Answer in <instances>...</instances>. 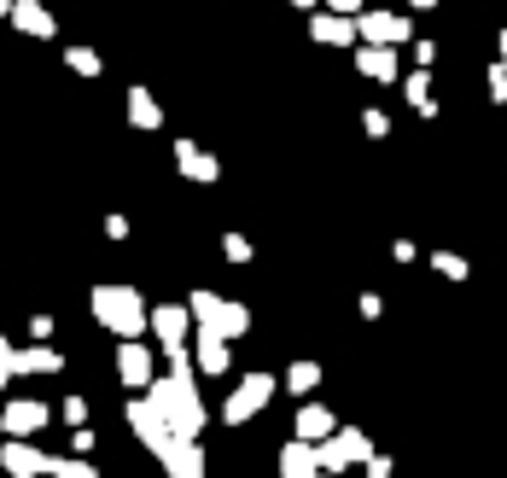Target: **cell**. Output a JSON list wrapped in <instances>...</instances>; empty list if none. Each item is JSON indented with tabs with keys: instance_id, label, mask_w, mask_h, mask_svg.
Listing matches in <instances>:
<instances>
[{
	"instance_id": "obj_12",
	"label": "cell",
	"mask_w": 507,
	"mask_h": 478,
	"mask_svg": "<svg viewBox=\"0 0 507 478\" xmlns=\"http://www.w3.org/2000/svg\"><path fill=\"white\" fill-rule=\"evenodd\" d=\"M333 432V414H326V408H303V414H297V437H303V443H310V437H326Z\"/></svg>"
},
{
	"instance_id": "obj_17",
	"label": "cell",
	"mask_w": 507,
	"mask_h": 478,
	"mask_svg": "<svg viewBox=\"0 0 507 478\" xmlns=\"http://www.w3.org/2000/svg\"><path fill=\"white\" fill-rule=\"evenodd\" d=\"M286 380H292V391H310V385L321 380V367H315V362H297L292 374H286Z\"/></svg>"
},
{
	"instance_id": "obj_14",
	"label": "cell",
	"mask_w": 507,
	"mask_h": 478,
	"mask_svg": "<svg viewBox=\"0 0 507 478\" xmlns=\"http://www.w3.org/2000/svg\"><path fill=\"white\" fill-rule=\"evenodd\" d=\"M18 24H24L29 35H47V29H53V18H47L42 6H29V0H24V6H18Z\"/></svg>"
},
{
	"instance_id": "obj_2",
	"label": "cell",
	"mask_w": 507,
	"mask_h": 478,
	"mask_svg": "<svg viewBox=\"0 0 507 478\" xmlns=\"http://www.w3.org/2000/svg\"><path fill=\"white\" fill-rule=\"evenodd\" d=\"M94 315L111 327V333H123V338H134V333L146 327L141 297L128 292V286H99V292H94Z\"/></svg>"
},
{
	"instance_id": "obj_18",
	"label": "cell",
	"mask_w": 507,
	"mask_h": 478,
	"mask_svg": "<svg viewBox=\"0 0 507 478\" xmlns=\"http://www.w3.org/2000/svg\"><path fill=\"white\" fill-rule=\"evenodd\" d=\"M47 473H58V478H99L94 466H76V461H53V466H47Z\"/></svg>"
},
{
	"instance_id": "obj_5",
	"label": "cell",
	"mask_w": 507,
	"mask_h": 478,
	"mask_svg": "<svg viewBox=\"0 0 507 478\" xmlns=\"http://www.w3.org/2000/svg\"><path fill=\"white\" fill-rule=\"evenodd\" d=\"M164 455H169V473H175V478H198V473H204V455L193 450V437H175Z\"/></svg>"
},
{
	"instance_id": "obj_15",
	"label": "cell",
	"mask_w": 507,
	"mask_h": 478,
	"mask_svg": "<svg viewBox=\"0 0 507 478\" xmlns=\"http://www.w3.org/2000/svg\"><path fill=\"white\" fill-rule=\"evenodd\" d=\"M367 42H396V35H403V24H396V18H367Z\"/></svg>"
},
{
	"instance_id": "obj_13",
	"label": "cell",
	"mask_w": 507,
	"mask_h": 478,
	"mask_svg": "<svg viewBox=\"0 0 507 478\" xmlns=\"http://www.w3.org/2000/svg\"><path fill=\"white\" fill-rule=\"evenodd\" d=\"M362 71H367V76H391V71H396L391 47H367V53H362Z\"/></svg>"
},
{
	"instance_id": "obj_16",
	"label": "cell",
	"mask_w": 507,
	"mask_h": 478,
	"mask_svg": "<svg viewBox=\"0 0 507 478\" xmlns=\"http://www.w3.org/2000/svg\"><path fill=\"white\" fill-rule=\"evenodd\" d=\"M128 117H134L141 128H152V123H157V105H152L146 94H134V99H128Z\"/></svg>"
},
{
	"instance_id": "obj_19",
	"label": "cell",
	"mask_w": 507,
	"mask_h": 478,
	"mask_svg": "<svg viewBox=\"0 0 507 478\" xmlns=\"http://www.w3.org/2000/svg\"><path fill=\"white\" fill-rule=\"evenodd\" d=\"M333 6H338V12H350V6H356V0H333Z\"/></svg>"
},
{
	"instance_id": "obj_7",
	"label": "cell",
	"mask_w": 507,
	"mask_h": 478,
	"mask_svg": "<svg viewBox=\"0 0 507 478\" xmlns=\"http://www.w3.org/2000/svg\"><path fill=\"white\" fill-rule=\"evenodd\" d=\"M117 367H123L128 385H152V356L134 351V344H123V351H117Z\"/></svg>"
},
{
	"instance_id": "obj_9",
	"label": "cell",
	"mask_w": 507,
	"mask_h": 478,
	"mask_svg": "<svg viewBox=\"0 0 507 478\" xmlns=\"http://www.w3.org/2000/svg\"><path fill=\"white\" fill-rule=\"evenodd\" d=\"M6 466H12V478H35V473H47V455H35V450H24V443H12V450H6Z\"/></svg>"
},
{
	"instance_id": "obj_20",
	"label": "cell",
	"mask_w": 507,
	"mask_h": 478,
	"mask_svg": "<svg viewBox=\"0 0 507 478\" xmlns=\"http://www.w3.org/2000/svg\"><path fill=\"white\" fill-rule=\"evenodd\" d=\"M502 47H507V35H502Z\"/></svg>"
},
{
	"instance_id": "obj_8",
	"label": "cell",
	"mask_w": 507,
	"mask_h": 478,
	"mask_svg": "<svg viewBox=\"0 0 507 478\" xmlns=\"http://www.w3.org/2000/svg\"><path fill=\"white\" fill-rule=\"evenodd\" d=\"M35 426H47V408L42 403H12V408H6V432H12V437L35 432Z\"/></svg>"
},
{
	"instance_id": "obj_10",
	"label": "cell",
	"mask_w": 507,
	"mask_h": 478,
	"mask_svg": "<svg viewBox=\"0 0 507 478\" xmlns=\"http://www.w3.org/2000/svg\"><path fill=\"white\" fill-rule=\"evenodd\" d=\"M280 473H286V478H310V473H315V450H310V443H286Z\"/></svg>"
},
{
	"instance_id": "obj_11",
	"label": "cell",
	"mask_w": 507,
	"mask_h": 478,
	"mask_svg": "<svg viewBox=\"0 0 507 478\" xmlns=\"http://www.w3.org/2000/svg\"><path fill=\"white\" fill-rule=\"evenodd\" d=\"M198 362H204V374H227V351L216 333H198Z\"/></svg>"
},
{
	"instance_id": "obj_4",
	"label": "cell",
	"mask_w": 507,
	"mask_h": 478,
	"mask_svg": "<svg viewBox=\"0 0 507 478\" xmlns=\"http://www.w3.org/2000/svg\"><path fill=\"white\" fill-rule=\"evenodd\" d=\"M350 461H367V437L362 432H338L333 443H321V450H315V466H350Z\"/></svg>"
},
{
	"instance_id": "obj_6",
	"label": "cell",
	"mask_w": 507,
	"mask_h": 478,
	"mask_svg": "<svg viewBox=\"0 0 507 478\" xmlns=\"http://www.w3.org/2000/svg\"><path fill=\"white\" fill-rule=\"evenodd\" d=\"M152 327H157V338L169 344V356H181V338H187V310H157V315H152Z\"/></svg>"
},
{
	"instance_id": "obj_3",
	"label": "cell",
	"mask_w": 507,
	"mask_h": 478,
	"mask_svg": "<svg viewBox=\"0 0 507 478\" xmlns=\"http://www.w3.org/2000/svg\"><path fill=\"white\" fill-rule=\"evenodd\" d=\"M268 397H274V380H268V374H251V380H245L240 391L227 397V420H234V426H240V420H251V414L268 403Z\"/></svg>"
},
{
	"instance_id": "obj_1",
	"label": "cell",
	"mask_w": 507,
	"mask_h": 478,
	"mask_svg": "<svg viewBox=\"0 0 507 478\" xmlns=\"http://www.w3.org/2000/svg\"><path fill=\"white\" fill-rule=\"evenodd\" d=\"M152 414L164 420L169 437H193L198 420H204V408H198V391H193V374H187L181 356H175V374L152 385Z\"/></svg>"
}]
</instances>
